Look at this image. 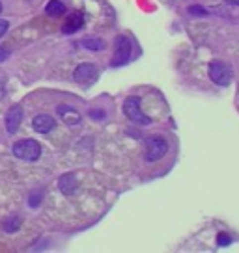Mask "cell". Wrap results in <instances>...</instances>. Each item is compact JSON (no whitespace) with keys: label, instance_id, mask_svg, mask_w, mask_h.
Wrapping results in <instances>:
<instances>
[{"label":"cell","instance_id":"7a4b0ae2","mask_svg":"<svg viewBox=\"0 0 239 253\" xmlns=\"http://www.w3.org/2000/svg\"><path fill=\"white\" fill-rule=\"evenodd\" d=\"M123 112H125V116H127L131 121H135L138 125H150V123H152V119L148 118L142 112V108H140V99L135 97V95H131V97L125 99Z\"/></svg>","mask_w":239,"mask_h":253},{"label":"cell","instance_id":"5b68a950","mask_svg":"<svg viewBox=\"0 0 239 253\" xmlns=\"http://www.w3.org/2000/svg\"><path fill=\"white\" fill-rule=\"evenodd\" d=\"M209 79L213 80L219 86H228L232 80V69L228 63L221 60H213L209 63Z\"/></svg>","mask_w":239,"mask_h":253},{"label":"cell","instance_id":"7c38bea8","mask_svg":"<svg viewBox=\"0 0 239 253\" xmlns=\"http://www.w3.org/2000/svg\"><path fill=\"white\" fill-rule=\"evenodd\" d=\"M45 13L51 17H62L65 13V6L60 0H51L45 8Z\"/></svg>","mask_w":239,"mask_h":253},{"label":"cell","instance_id":"3957f363","mask_svg":"<svg viewBox=\"0 0 239 253\" xmlns=\"http://www.w3.org/2000/svg\"><path fill=\"white\" fill-rule=\"evenodd\" d=\"M131 50H133V45L131 41L125 38V36H118L114 40V56H112V65L114 67H120V65H125L131 58Z\"/></svg>","mask_w":239,"mask_h":253},{"label":"cell","instance_id":"52a82bcc","mask_svg":"<svg viewBox=\"0 0 239 253\" xmlns=\"http://www.w3.org/2000/svg\"><path fill=\"white\" fill-rule=\"evenodd\" d=\"M21 121H23V108L21 106H11L6 114V128H8L9 134H15Z\"/></svg>","mask_w":239,"mask_h":253},{"label":"cell","instance_id":"2e32d148","mask_svg":"<svg viewBox=\"0 0 239 253\" xmlns=\"http://www.w3.org/2000/svg\"><path fill=\"white\" fill-rule=\"evenodd\" d=\"M187 11L191 13V15H196V17H207L209 15V11L204 8H200V6H189L187 8Z\"/></svg>","mask_w":239,"mask_h":253},{"label":"cell","instance_id":"ac0fdd59","mask_svg":"<svg viewBox=\"0 0 239 253\" xmlns=\"http://www.w3.org/2000/svg\"><path fill=\"white\" fill-rule=\"evenodd\" d=\"M9 54H11V52H9V48L0 47V63H2V62H6V60H8V58H9Z\"/></svg>","mask_w":239,"mask_h":253},{"label":"cell","instance_id":"277c9868","mask_svg":"<svg viewBox=\"0 0 239 253\" xmlns=\"http://www.w3.org/2000/svg\"><path fill=\"white\" fill-rule=\"evenodd\" d=\"M167 149H168L167 140H165L163 136H159V134L150 136L148 142H146V160H148V162L159 160V158L165 157Z\"/></svg>","mask_w":239,"mask_h":253},{"label":"cell","instance_id":"e0dca14e","mask_svg":"<svg viewBox=\"0 0 239 253\" xmlns=\"http://www.w3.org/2000/svg\"><path fill=\"white\" fill-rule=\"evenodd\" d=\"M230 242H232L230 237H228V235H224V233H221V235L217 237V244L219 246H228Z\"/></svg>","mask_w":239,"mask_h":253},{"label":"cell","instance_id":"44dd1931","mask_svg":"<svg viewBox=\"0 0 239 253\" xmlns=\"http://www.w3.org/2000/svg\"><path fill=\"white\" fill-rule=\"evenodd\" d=\"M226 4H232V6H239V0H224Z\"/></svg>","mask_w":239,"mask_h":253},{"label":"cell","instance_id":"6da1fadb","mask_svg":"<svg viewBox=\"0 0 239 253\" xmlns=\"http://www.w3.org/2000/svg\"><path fill=\"white\" fill-rule=\"evenodd\" d=\"M13 155L17 158H21V160H26V162H36L38 158L41 157V145L36 140H30V138H26V140H19V142L13 143Z\"/></svg>","mask_w":239,"mask_h":253},{"label":"cell","instance_id":"d6986e66","mask_svg":"<svg viewBox=\"0 0 239 253\" xmlns=\"http://www.w3.org/2000/svg\"><path fill=\"white\" fill-rule=\"evenodd\" d=\"M8 32V21H4V19H0V38L4 36Z\"/></svg>","mask_w":239,"mask_h":253},{"label":"cell","instance_id":"5bb4252c","mask_svg":"<svg viewBox=\"0 0 239 253\" xmlns=\"http://www.w3.org/2000/svg\"><path fill=\"white\" fill-rule=\"evenodd\" d=\"M21 227V218L19 216H11L8 220H4V231L6 233H15Z\"/></svg>","mask_w":239,"mask_h":253},{"label":"cell","instance_id":"ffe728a7","mask_svg":"<svg viewBox=\"0 0 239 253\" xmlns=\"http://www.w3.org/2000/svg\"><path fill=\"white\" fill-rule=\"evenodd\" d=\"M90 116H92V118H96V119L105 118V114H103V112H96V110H92V112H90Z\"/></svg>","mask_w":239,"mask_h":253},{"label":"cell","instance_id":"30bf717a","mask_svg":"<svg viewBox=\"0 0 239 253\" xmlns=\"http://www.w3.org/2000/svg\"><path fill=\"white\" fill-rule=\"evenodd\" d=\"M58 116L64 119L67 125H79L80 123V114L75 108H71V106H65V104H60L58 106Z\"/></svg>","mask_w":239,"mask_h":253},{"label":"cell","instance_id":"9a60e30c","mask_svg":"<svg viewBox=\"0 0 239 253\" xmlns=\"http://www.w3.org/2000/svg\"><path fill=\"white\" fill-rule=\"evenodd\" d=\"M41 194H43V190H34L32 194H30V198H28V205L36 209V207L41 203Z\"/></svg>","mask_w":239,"mask_h":253},{"label":"cell","instance_id":"8992f818","mask_svg":"<svg viewBox=\"0 0 239 253\" xmlns=\"http://www.w3.org/2000/svg\"><path fill=\"white\" fill-rule=\"evenodd\" d=\"M97 75H99V71H97L96 65L80 63L79 67L75 69V73H73V79H75V82L82 84V86H90V84H94L97 80Z\"/></svg>","mask_w":239,"mask_h":253},{"label":"cell","instance_id":"4fadbf2b","mask_svg":"<svg viewBox=\"0 0 239 253\" xmlns=\"http://www.w3.org/2000/svg\"><path fill=\"white\" fill-rule=\"evenodd\" d=\"M80 43H82V47H86L88 50H103L105 48L103 40H97V38H84Z\"/></svg>","mask_w":239,"mask_h":253},{"label":"cell","instance_id":"8fae6325","mask_svg":"<svg viewBox=\"0 0 239 253\" xmlns=\"http://www.w3.org/2000/svg\"><path fill=\"white\" fill-rule=\"evenodd\" d=\"M82 24H84V17H82V13L75 11V13H71V15L67 17V21H65L62 32H64V34H75L77 30L82 28Z\"/></svg>","mask_w":239,"mask_h":253},{"label":"cell","instance_id":"7402d4cb","mask_svg":"<svg viewBox=\"0 0 239 253\" xmlns=\"http://www.w3.org/2000/svg\"><path fill=\"white\" fill-rule=\"evenodd\" d=\"M0 11H2V4H0Z\"/></svg>","mask_w":239,"mask_h":253},{"label":"cell","instance_id":"ba28073f","mask_svg":"<svg viewBox=\"0 0 239 253\" xmlns=\"http://www.w3.org/2000/svg\"><path fill=\"white\" fill-rule=\"evenodd\" d=\"M32 126H34V130H36V132H40V134H47V132H51V130L56 126V121L51 118L49 114H38L32 121Z\"/></svg>","mask_w":239,"mask_h":253},{"label":"cell","instance_id":"9c48e42d","mask_svg":"<svg viewBox=\"0 0 239 253\" xmlns=\"http://www.w3.org/2000/svg\"><path fill=\"white\" fill-rule=\"evenodd\" d=\"M58 188H60V192H62V194H65V196H71V194H75V190L79 188V181H77L75 173L62 175V177H60V181H58Z\"/></svg>","mask_w":239,"mask_h":253}]
</instances>
